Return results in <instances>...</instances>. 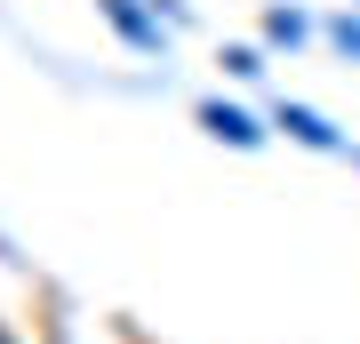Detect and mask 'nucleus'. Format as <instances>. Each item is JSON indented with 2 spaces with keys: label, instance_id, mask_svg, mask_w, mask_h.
<instances>
[{
  "label": "nucleus",
  "instance_id": "f257e3e1",
  "mask_svg": "<svg viewBox=\"0 0 360 344\" xmlns=\"http://www.w3.org/2000/svg\"><path fill=\"white\" fill-rule=\"evenodd\" d=\"M193 120H200L217 144H232V153H264V136H272V128L248 113V104H224V96H200V104H193Z\"/></svg>",
  "mask_w": 360,
  "mask_h": 344
},
{
  "label": "nucleus",
  "instance_id": "f03ea898",
  "mask_svg": "<svg viewBox=\"0 0 360 344\" xmlns=\"http://www.w3.org/2000/svg\"><path fill=\"white\" fill-rule=\"evenodd\" d=\"M96 8H104V25L129 40V49H144V56H160V49H168V25H160L153 0H96Z\"/></svg>",
  "mask_w": 360,
  "mask_h": 344
},
{
  "label": "nucleus",
  "instance_id": "7ed1b4c3",
  "mask_svg": "<svg viewBox=\"0 0 360 344\" xmlns=\"http://www.w3.org/2000/svg\"><path fill=\"white\" fill-rule=\"evenodd\" d=\"M272 128H288L304 153H345V136H336V128L312 113V104H281V113H272Z\"/></svg>",
  "mask_w": 360,
  "mask_h": 344
},
{
  "label": "nucleus",
  "instance_id": "20e7f679",
  "mask_svg": "<svg viewBox=\"0 0 360 344\" xmlns=\"http://www.w3.org/2000/svg\"><path fill=\"white\" fill-rule=\"evenodd\" d=\"M264 40H272V49H304V40H312V16L304 8H264Z\"/></svg>",
  "mask_w": 360,
  "mask_h": 344
},
{
  "label": "nucleus",
  "instance_id": "39448f33",
  "mask_svg": "<svg viewBox=\"0 0 360 344\" xmlns=\"http://www.w3.org/2000/svg\"><path fill=\"white\" fill-rule=\"evenodd\" d=\"M224 72H232V80H257V72H264V49H248V40H232V49H224Z\"/></svg>",
  "mask_w": 360,
  "mask_h": 344
},
{
  "label": "nucleus",
  "instance_id": "423d86ee",
  "mask_svg": "<svg viewBox=\"0 0 360 344\" xmlns=\"http://www.w3.org/2000/svg\"><path fill=\"white\" fill-rule=\"evenodd\" d=\"M328 40H336V49H345V56H360V16L345 8V16H336V25H328Z\"/></svg>",
  "mask_w": 360,
  "mask_h": 344
},
{
  "label": "nucleus",
  "instance_id": "0eeeda50",
  "mask_svg": "<svg viewBox=\"0 0 360 344\" xmlns=\"http://www.w3.org/2000/svg\"><path fill=\"white\" fill-rule=\"evenodd\" d=\"M0 344H25V336H16V329H8V320H0Z\"/></svg>",
  "mask_w": 360,
  "mask_h": 344
},
{
  "label": "nucleus",
  "instance_id": "6e6552de",
  "mask_svg": "<svg viewBox=\"0 0 360 344\" xmlns=\"http://www.w3.org/2000/svg\"><path fill=\"white\" fill-rule=\"evenodd\" d=\"M352 8H360V0H352Z\"/></svg>",
  "mask_w": 360,
  "mask_h": 344
}]
</instances>
